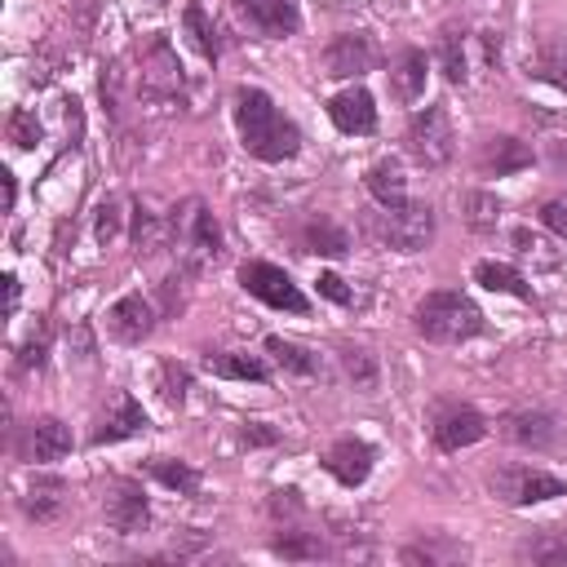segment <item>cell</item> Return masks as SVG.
I'll list each match as a JSON object with an SVG mask.
<instances>
[{"label":"cell","mask_w":567,"mask_h":567,"mask_svg":"<svg viewBox=\"0 0 567 567\" xmlns=\"http://www.w3.org/2000/svg\"><path fill=\"white\" fill-rule=\"evenodd\" d=\"M235 124H239L244 151L257 155V159H266V164L292 159L297 146H301V128L261 89H239L235 93Z\"/></svg>","instance_id":"obj_1"},{"label":"cell","mask_w":567,"mask_h":567,"mask_svg":"<svg viewBox=\"0 0 567 567\" xmlns=\"http://www.w3.org/2000/svg\"><path fill=\"white\" fill-rule=\"evenodd\" d=\"M168 248L177 252V266L186 275H199L221 257V230L204 199H182L168 213Z\"/></svg>","instance_id":"obj_2"},{"label":"cell","mask_w":567,"mask_h":567,"mask_svg":"<svg viewBox=\"0 0 567 567\" xmlns=\"http://www.w3.org/2000/svg\"><path fill=\"white\" fill-rule=\"evenodd\" d=\"M412 328L425 337V341H439V346H456V341H470L483 332V310L465 297V292H430L416 310H412Z\"/></svg>","instance_id":"obj_3"},{"label":"cell","mask_w":567,"mask_h":567,"mask_svg":"<svg viewBox=\"0 0 567 567\" xmlns=\"http://www.w3.org/2000/svg\"><path fill=\"white\" fill-rule=\"evenodd\" d=\"M372 239L385 244V248H399V252H421L430 239H434V208L430 204H399V208H385L368 221Z\"/></svg>","instance_id":"obj_4"},{"label":"cell","mask_w":567,"mask_h":567,"mask_svg":"<svg viewBox=\"0 0 567 567\" xmlns=\"http://www.w3.org/2000/svg\"><path fill=\"white\" fill-rule=\"evenodd\" d=\"M403 142H408V155H412L416 164H425V168L447 164L452 151H456V133H452L447 111H443V106H425V111H416L412 124H408V133H403Z\"/></svg>","instance_id":"obj_5"},{"label":"cell","mask_w":567,"mask_h":567,"mask_svg":"<svg viewBox=\"0 0 567 567\" xmlns=\"http://www.w3.org/2000/svg\"><path fill=\"white\" fill-rule=\"evenodd\" d=\"M239 284H244V292H252L257 301H266L275 310H288V315H306L310 310V301L292 284V275L279 270V266H270V261H244L239 266Z\"/></svg>","instance_id":"obj_6"},{"label":"cell","mask_w":567,"mask_h":567,"mask_svg":"<svg viewBox=\"0 0 567 567\" xmlns=\"http://www.w3.org/2000/svg\"><path fill=\"white\" fill-rule=\"evenodd\" d=\"M492 492L509 505H540V501L567 496V483L545 474V470H532V465H509V470L492 474Z\"/></svg>","instance_id":"obj_7"},{"label":"cell","mask_w":567,"mask_h":567,"mask_svg":"<svg viewBox=\"0 0 567 567\" xmlns=\"http://www.w3.org/2000/svg\"><path fill=\"white\" fill-rule=\"evenodd\" d=\"M235 13H239V22H248L266 40H284L301 27L297 0H235Z\"/></svg>","instance_id":"obj_8"},{"label":"cell","mask_w":567,"mask_h":567,"mask_svg":"<svg viewBox=\"0 0 567 567\" xmlns=\"http://www.w3.org/2000/svg\"><path fill=\"white\" fill-rule=\"evenodd\" d=\"M102 509H106V523H111L115 532H124V536L146 532V523H151V505H146L142 487L128 483V478H120V483L106 487V505H102Z\"/></svg>","instance_id":"obj_9"},{"label":"cell","mask_w":567,"mask_h":567,"mask_svg":"<svg viewBox=\"0 0 567 567\" xmlns=\"http://www.w3.org/2000/svg\"><path fill=\"white\" fill-rule=\"evenodd\" d=\"M106 328H111L115 341L137 346V341L151 337V328H155V310H151V301H146L142 292H128V297H120V301L106 310Z\"/></svg>","instance_id":"obj_10"},{"label":"cell","mask_w":567,"mask_h":567,"mask_svg":"<svg viewBox=\"0 0 567 567\" xmlns=\"http://www.w3.org/2000/svg\"><path fill=\"white\" fill-rule=\"evenodd\" d=\"M372 40L363 35V31H346V35H337L328 49H323V66H328V75H337V80H350V75H363V71H372Z\"/></svg>","instance_id":"obj_11"},{"label":"cell","mask_w":567,"mask_h":567,"mask_svg":"<svg viewBox=\"0 0 567 567\" xmlns=\"http://www.w3.org/2000/svg\"><path fill=\"white\" fill-rule=\"evenodd\" d=\"M487 434V421L474 412V408H443L439 416H434V443L443 447V452H461V447H470V443H478Z\"/></svg>","instance_id":"obj_12"},{"label":"cell","mask_w":567,"mask_h":567,"mask_svg":"<svg viewBox=\"0 0 567 567\" xmlns=\"http://www.w3.org/2000/svg\"><path fill=\"white\" fill-rule=\"evenodd\" d=\"M501 430H505V439H509V443L532 447V452H540V447H554V443H558V421H554L549 412H540V408L509 412V416L501 421Z\"/></svg>","instance_id":"obj_13"},{"label":"cell","mask_w":567,"mask_h":567,"mask_svg":"<svg viewBox=\"0 0 567 567\" xmlns=\"http://www.w3.org/2000/svg\"><path fill=\"white\" fill-rule=\"evenodd\" d=\"M372 456H377V452H372L363 439H337V443L328 447L323 465H328V474H332L337 483L359 487V483L372 474Z\"/></svg>","instance_id":"obj_14"},{"label":"cell","mask_w":567,"mask_h":567,"mask_svg":"<svg viewBox=\"0 0 567 567\" xmlns=\"http://www.w3.org/2000/svg\"><path fill=\"white\" fill-rule=\"evenodd\" d=\"M142 89L151 97H177V89H182V62L173 58V49L164 40H155L142 58Z\"/></svg>","instance_id":"obj_15"},{"label":"cell","mask_w":567,"mask_h":567,"mask_svg":"<svg viewBox=\"0 0 567 567\" xmlns=\"http://www.w3.org/2000/svg\"><path fill=\"white\" fill-rule=\"evenodd\" d=\"M66 452H71V430L58 416H35L27 425V439H22V456L27 461H58Z\"/></svg>","instance_id":"obj_16"},{"label":"cell","mask_w":567,"mask_h":567,"mask_svg":"<svg viewBox=\"0 0 567 567\" xmlns=\"http://www.w3.org/2000/svg\"><path fill=\"white\" fill-rule=\"evenodd\" d=\"M328 115L341 133H372L377 128V106H372V93L368 89H346L328 102Z\"/></svg>","instance_id":"obj_17"},{"label":"cell","mask_w":567,"mask_h":567,"mask_svg":"<svg viewBox=\"0 0 567 567\" xmlns=\"http://www.w3.org/2000/svg\"><path fill=\"white\" fill-rule=\"evenodd\" d=\"M527 164H532V146L518 142V137H487L483 151H478V173L483 177H509Z\"/></svg>","instance_id":"obj_18"},{"label":"cell","mask_w":567,"mask_h":567,"mask_svg":"<svg viewBox=\"0 0 567 567\" xmlns=\"http://www.w3.org/2000/svg\"><path fill=\"white\" fill-rule=\"evenodd\" d=\"M137 430H146V412H142L137 399L120 394L115 408H111V412L102 416V425L93 430V443H97V447H102V443H120V439H128V434H137Z\"/></svg>","instance_id":"obj_19"},{"label":"cell","mask_w":567,"mask_h":567,"mask_svg":"<svg viewBox=\"0 0 567 567\" xmlns=\"http://www.w3.org/2000/svg\"><path fill=\"white\" fill-rule=\"evenodd\" d=\"M22 509H27V518H35V523H58L62 509H66V487H62L58 478H35V483L27 487V496H22Z\"/></svg>","instance_id":"obj_20"},{"label":"cell","mask_w":567,"mask_h":567,"mask_svg":"<svg viewBox=\"0 0 567 567\" xmlns=\"http://www.w3.org/2000/svg\"><path fill=\"white\" fill-rule=\"evenodd\" d=\"M368 190H372V199H377L381 208L408 204V182H403V168H399L394 159H381V164L368 168Z\"/></svg>","instance_id":"obj_21"},{"label":"cell","mask_w":567,"mask_h":567,"mask_svg":"<svg viewBox=\"0 0 567 567\" xmlns=\"http://www.w3.org/2000/svg\"><path fill=\"white\" fill-rule=\"evenodd\" d=\"M168 244V217H159V213H151L146 204H137L133 208V252L137 257H151V252H159Z\"/></svg>","instance_id":"obj_22"},{"label":"cell","mask_w":567,"mask_h":567,"mask_svg":"<svg viewBox=\"0 0 567 567\" xmlns=\"http://www.w3.org/2000/svg\"><path fill=\"white\" fill-rule=\"evenodd\" d=\"M390 80H394V93L403 102H416L425 93V53L421 49H403L394 71H390Z\"/></svg>","instance_id":"obj_23"},{"label":"cell","mask_w":567,"mask_h":567,"mask_svg":"<svg viewBox=\"0 0 567 567\" xmlns=\"http://www.w3.org/2000/svg\"><path fill=\"white\" fill-rule=\"evenodd\" d=\"M301 248H306V252H323V257H341V252L350 248V239H346V230L332 226L328 217H310V221L301 226Z\"/></svg>","instance_id":"obj_24"},{"label":"cell","mask_w":567,"mask_h":567,"mask_svg":"<svg viewBox=\"0 0 567 567\" xmlns=\"http://www.w3.org/2000/svg\"><path fill=\"white\" fill-rule=\"evenodd\" d=\"M208 372L217 377H230V381H266V363L252 359V354H235V350H217L204 359Z\"/></svg>","instance_id":"obj_25"},{"label":"cell","mask_w":567,"mask_h":567,"mask_svg":"<svg viewBox=\"0 0 567 567\" xmlns=\"http://www.w3.org/2000/svg\"><path fill=\"white\" fill-rule=\"evenodd\" d=\"M474 279H478L483 288H492V292L527 297V284H523V275H518L514 266H505V261H478V266H474Z\"/></svg>","instance_id":"obj_26"},{"label":"cell","mask_w":567,"mask_h":567,"mask_svg":"<svg viewBox=\"0 0 567 567\" xmlns=\"http://www.w3.org/2000/svg\"><path fill=\"white\" fill-rule=\"evenodd\" d=\"M527 71H532L536 80H545V84H554V89L567 93V44H545V49L527 62Z\"/></svg>","instance_id":"obj_27"},{"label":"cell","mask_w":567,"mask_h":567,"mask_svg":"<svg viewBox=\"0 0 567 567\" xmlns=\"http://www.w3.org/2000/svg\"><path fill=\"white\" fill-rule=\"evenodd\" d=\"M341 368L354 381V390H363V394L377 390V359L363 346H341Z\"/></svg>","instance_id":"obj_28"},{"label":"cell","mask_w":567,"mask_h":567,"mask_svg":"<svg viewBox=\"0 0 567 567\" xmlns=\"http://www.w3.org/2000/svg\"><path fill=\"white\" fill-rule=\"evenodd\" d=\"M518 558H523V563H536V567H563V563H567V536H536V540H523V545H518Z\"/></svg>","instance_id":"obj_29"},{"label":"cell","mask_w":567,"mask_h":567,"mask_svg":"<svg viewBox=\"0 0 567 567\" xmlns=\"http://www.w3.org/2000/svg\"><path fill=\"white\" fill-rule=\"evenodd\" d=\"M151 474L164 483V487H173V492H182V496H195L199 492V474L190 470V465H182V461H168V456H155L151 461Z\"/></svg>","instance_id":"obj_30"},{"label":"cell","mask_w":567,"mask_h":567,"mask_svg":"<svg viewBox=\"0 0 567 567\" xmlns=\"http://www.w3.org/2000/svg\"><path fill=\"white\" fill-rule=\"evenodd\" d=\"M461 208H465V221H470L474 230H496V221H501V199L487 195V190H470V195L461 199Z\"/></svg>","instance_id":"obj_31"},{"label":"cell","mask_w":567,"mask_h":567,"mask_svg":"<svg viewBox=\"0 0 567 567\" xmlns=\"http://www.w3.org/2000/svg\"><path fill=\"white\" fill-rule=\"evenodd\" d=\"M266 350L275 354V363H284V368H288V372H297V377H310V372L319 368V359H315L306 346H297V341L270 337V341H266Z\"/></svg>","instance_id":"obj_32"},{"label":"cell","mask_w":567,"mask_h":567,"mask_svg":"<svg viewBox=\"0 0 567 567\" xmlns=\"http://www.w3.org/2000/svg\"><path fill=\"white\" fill-rule=\"evenodd\" d=\"M439 62H443V75L452 80V84H461L465 80V31H443V44H439Z\"/></svg>","instance_id":"obj_33"},{"label":"cell","mask_w":567,"mask_h":567,"mask_svg":"<svg viewBox=\"0 0 567 567\" xmlns=\"http://www.w3.org/2000/svg\"><path fill=\"white\" fill-rule=\"evenodd\" d=\"M270 549L275 554H284V558H323L328 549H323V540L319 536H310V532H284V536H275L270 540Z\"/></svg>","instance_id":"obj_34"},{"label":"cell","mask_w":567,"mask_h":567,"mask_svg":"<svg viewBox=\"0 0 567 567\" xmlns=\"http://www.w3.org/2000/svg\"><path fill=\"white\" fill-rule=\"evenodd\" d=\"M186 27H190V35H195L199 53H204V58H217V35H213V27L204 22V9H199V0H190V4H186Z\"/></svg>","instance_id":"obj_35"},{"label":"cell","mask_w":567,"mask_h":567,"mask_svg":"<svg viewBox=\"0 0 567 567\" xmlns=\"http://www.w3.org/2000/svg\"><path fill=\"white\" fill-rule=\"evenodd\" d=\"M9 142H13L18 151H31V146L40 142V124H35L31 111H13V115H9Z\"/></svg>","instance_id":"obj_36"},{"label":"cell","mask_w":567,"mask_h":567,"mask_svg":"<svg viewBox=\"0 0 567 567\" xmlns=\"http://www.w3.org/2000/svg\"><path fill=\"white\" fill-rule=\"evenodd\" d=\"M93 235H97V244H111V239L120 235V199H102V204H97Z\"/></svg>","instance_id":"obj_37"},{"label":"cell","mask_w":567,"mask_h":567,"mask_svg":"<svg viewBox=\"0 0 567 567\" xmlns=\"http://www.w3.org/2000/svg\"><path fill=\"white\" fill-rule=\"evenodd\" d=\"M164 399L168 403H182L186 399V372L177 363H164Z\"/></svg>","instance_id":"obj_38"},{"label":"cell","mask_w":567,"mask_h":567,"mask_svg":"<svg viewBox=\"0 0 567 567\" xmlns=\"http://www.w3.org/2000/svg\"><path fill=\"white\" fill-rule=\"evenodd\" d=\"M540 221H545L554 235H563V239H567V204H558V199L540 204Z\"/></svg>","instance_id":"obj_39"},{"label":"cell","mask_w":567,"mask_h":567,"mask_svg":"<svg viewBox=\"0 0 567 567\" xmlns=\"http://www.w3.org/2000/svg\"><path fill=\"white\" fill-rule=\"evenodd\" d=\"M319 292H323V297H332V301H341V306H350V301H354V292H350L337 275H319Z\"/></svg>","instance_id":"obj_40"},{"label":"cell","mask_w":567,"mask_h":567,"mask_svg":"<svg viewBox=\"0 0 567 567\" xmlns=\"http://www.w3.org/2000/svg\"><path fill=\"white\" fill-rule=\"evenodd\" d=\"M44 350H49V341L40 337V341H31V346L22 350V359H18V363H22V368H40V363H44Z\"/></svg>","instance_id":"obj_41"},{"label":"cell","mask_w":567,"mask_h":567,"mask_svg":"<svg viewBox=\"0 0 567 567\" xmlns=\"http://www.w3.org/2000/svg\"><path fill=\"white\" fill-rule=\"evenodd\" d=\"M4 288H9V315H13V310H18V279L4 275Z\"/></svg>","instance_id":"obj_42"},{"label":"cell","mask_w":567,"mask_h":567,"mask_svg":"<svg viewBox=\"0 0 567 567\" xmlns=\"http://www.w3.org/2000/svg\"><path fill=\"white\" fill-rule=\"evenodd\" d=\"M275 434L270 430H244V443H270Z\"/></svg>","instance_id":"obj_43"},{"label":"cell","mask_w":567,"mask_h":567,"mask_svg":"<svg viewBox=\"0 0 567 567\" xmlns=\"http://www.w3.org/2000/svg\"><path fill=\"white\" fill-rule=\"evenodd\" d=\"M4 177V208H13V173H0Z\"/></svg>","instance_id":"obj_44"},{"label":"cell","mask_w":567,"mask_h":567,"mask_svg":"<svg viewBox=\"0 0 567 567\" xmlns=\"http://www.w3.org/2000/svg\"><path fill=\"white\" fill-rule=\"evenodd\" d=\"M155 4H159V0H155Z\"/></svg>","instance_id":"obj_45"}]
</instances>
